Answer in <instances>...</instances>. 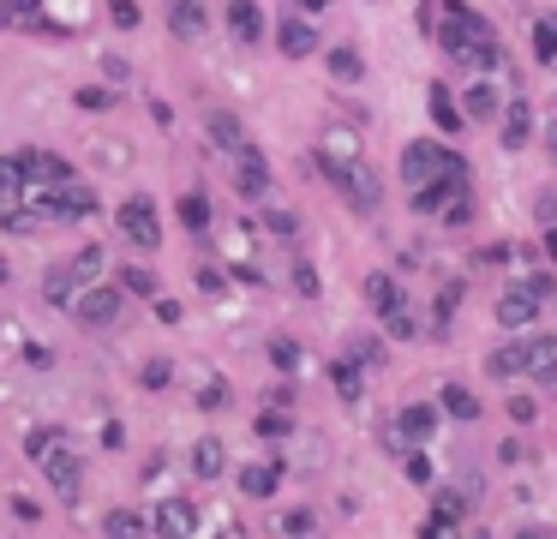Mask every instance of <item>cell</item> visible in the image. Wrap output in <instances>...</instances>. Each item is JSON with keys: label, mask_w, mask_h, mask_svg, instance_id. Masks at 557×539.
Listing matches in <instances>:
<instances>
[{"label": "cell", "mask_w": 557, "mask_h": 539, "mask_svg": "<svg viewBox=\"0 0 557 539\" xmlns=\"http://www.w3.org/2000/svg\"><path fill=\"white\" fill-rule=\"evenodd\" d=\"M0 198H24V168H18V156H0Z\"/></svg>", "instance_id": "obj_43"}, {"label": "cell", "mask_w": 557, "mask_h": 539, "mask_svg": "<svg viewBox=\"0 0 557 539\" xmlns=\"http://www.w3.org/2000/svg\"><path fill=\"white\" fill-rule=\"evenodd\" d=\"M330 72H336L342 84H360V78H366V60H360V48H348V42H342V48H330Z\"/></svg>", "instance_id": "obj_32"}, {"label": "cell", "mask_w": 557, "mask_h": 539, "mask_svg": "<svg viewBox=\"0 0 557 539\" xmlns=\"http://www.w3.org/2000/svg\"><path fill=\"white\" fill-rule=\"evenodd\" d=\"M42 474H48V486H54V492H60L66 504H72V498L84 492V462H78V456H72L66 444H54V450L42 456Z\"/></svg>", "instance_id": "obj_9"}, {"label": "cell", "mask_w": 557, "mask_h": 539, "mask_svg": "<svg viewBox=\"0 0 557 539\" xmlns=\"http://www.w3.org/2000/svg\"><path fill=\"white\" fill-rule=\"evenodd\" d=\"M546 258L557 264V222H546Z\"/></svg>", "instance_id": "obj_61"}, {"label": "cell", "mask_w": 557, "mask_h": 539, "mask_svg": "<svg viewBox=\"0 0 557 539\" xmlns=\"http://www.w3.org/2000/svg\"><path fill=\"white\" fill-rule=\"evenodd\" d=\"M534 216H540V222H557V192H540V198H534Z\"/></svg>", "instance_id": "obj_54"}, {"label": "cell", "mask_w": 557, "mask_h": 539, "mask_svg": "<svg viewBox=\"0 0 557 539\" xmlns=\"http://www.w3.org/2000/svg\"><path fill=\"white\" fill-rule=\"evenodd\" d=\"M120 312H126L120 282H84V288H78V300H72V318H78L84 330H114V324H120Z\"/></svg>", "instance_id": "obj_5"}, {"label": "cell", "mask_w": 557, "mask_h": 539, "mask_svg": "<svg viewBox=\"0 0 557 539\" xmlns=\"http://www.w3.org/2000/svg\"><path fill=\"white\" fill-rule=\"evenodd\" d=\"M222 468H228V450H222V438H198V444H192V474L210 486V480H222Z\"/></svg>", "instance_id": "obj_22"}, {"label": "cell", "mask_w": 557, "mask_h": 539, "mask_svg": "<svg viewBox=\"0 0 557 539\" xmlns=\"http://www.w3.org/2000/svg\"><path fill=\"white\" fill-rule=\"evenodd\" d=\"M552 294H557L552 276H546V270H528L522 282H510V288L498 294V324H504V330H528V324L540 318V306H546Z\"/></svg>", "instance_id": "obj_4"}, {"label": "cell", "mask_w": 557, "mask_h": 539, "mask_svg": "<svg viewBox=\"0 0 557 539\" xmlns=\"http://www.w3.org/2000/svg\"><path fill=\"white\" fill-rule=\"evenodd\" d=\"M378 318H384V336H396V342H414V330H420V324H414V312H408V300H402V306H390V312H378Z\"/></svg>", "instance_id": "obj_37"}, {"label": "cell", "mask_w": 557, "mask_h": 539, "mask_svg": "<svg viewBox=\"0 0 557 539\" xmlns=\"http://www.w3.org/2000/svg\"><path fill=\"white\" fill-rule=\"evenodd\" d=\"M72 102H78L84 114H102V108H114V90H102V84H84V90H78Z\"/></svg>", "instance_id": "obj_45"}, {"label": "cell", "mask_w": 557, "mask_h": 539, "mask_svg": "<svg viewBox=\"0 0 557 539\" xmlns=\"http://www.w3.org/2000/svg\"><path fill=\"white\" fill-rule=\"evenodd\" d=\"M456 306H462V282H450V288L438 294V306H432V318H438V336L450 330V318H456Z\"/></svg>", "instance_id": "obj_42"}, {"label": "cell", "mask_w": 557, "mask_h": 539, "mask_svg": "<svg viewBox=\"0 0 557 539\" xmlns=\"http://www.w3.org/2000/svg\"><path fill=\"white\" fill-rule=\"evenodd\" d=\"M270 408H294V384H276L270 390Z\"/></svg>", "instance_id": "obj_59"}, {"label": "cell", "mask_w": 557, "mask_h": 539, "mask_svg": "<svg viewBox=\"0 0 557 539\" xmlns=\"http://www.w3.org/2000/svg\"><path fill=\"white\" fill-rule=\"evenodd\" d=\"M12 516H18V522H36V516H42V510H36V504H30V498H12Z\"/></svg>", "instance_id": "obj_60"}, {"label": "cell", "mask_w": 557, "mask_h": 539, "mask_svg": "<svg viewBox=\"0 0 557 539\" xmlns=\"http://www.w3.org/2000/svg\"><path fill=\"white\" fill-rule=\"evenodd\" d=\"M366 300H372V312H390V306H402L408 294L396 288V276H390V270H372V276H366Z\"/></svg>", "instance_id": "obj_26"}, {"label": "cell", "mask_w": 557, "mask_h": 539, "mask_svg": "<svg viewBox=\"0 0 557 539\" xmlns=\"http://www.w3.org/2000/svg\"><path fill=\"white\" fill-rule=\"evenodd\" d=\"M108 18H114L120 30H138V24H144V12H138V0H108Z\"/></svg>", "instance_id": "obj_49"}, {"label": "cell", "mask_w": 557, "mask_h": 539, "mask_svg": "<svg viewBox=\"0 0 557 539\" xmlns=\"http://www.w3.org/2000/svg\"><path fill=\"white\" fill-rule=\"evenodd\" d=\"M276 528H282V534H312V528H318V516H312V510H288V516H282V522H276Z\"/></svg>", "instance_id": "obj_51"}, {"label": "cell", "mask_w": 557, "mask_h": 539, "mask_svg": "<svg viewBox=\"0 0 557 539\" xmlns=\"http://www.w3.org/2000/svg\"><path fill=\"white\" fill-rule=\"evenodd\" d=\"M432 120L444 126V132H462L468 120H462V108H456V96L444 90V84H432Z\"/></svg>", "instance_id": "obj_33"}, {"label": "cell", "mask_w": 557, "mask_h": 539, "mask_svg": "<svg viewBox=\"0 0 557 539\" xmlns=\"http://www.w3.org/2000/svg\"><path fill=\"white\" fill-rule=\"evenodd\" d=\"M276 48H282L288 60H306V54H318V30H312V18H306V12H288V18L276 24Z\"/></svg>", "instance_id": "obj_13"}, {"label": "cell", "mask_w": 557, "mask_h": 539, "mask_svg": "<svg viewBox=\"0 0 557 539\" xmlns=\"http://www.w3.org/2000/svg\"><path fill=\"white\" fill-rule=\"evenodd\" d=\"M450 162H456V150H444V144H408V150H402V180L420 186V180L444 174Z\"/></svg>", "instance_id": "obj_11"}, {"label": "cell", "mask_w": 557, "mask_h": 539, "mask_svg": "<svg viewBox=\"0 0 557 539\" xmlns=\"http://www.w3.org/2000/svg\"><path fill=\"white\" fill-rule=\"evenodd\" d=\"M210 216H216V210H210V198H204V192H186V198H180V222H186V234H204V228H210Z\"/></svg>", "instance_id": "obj_34"}, {"label": "cell", "mask_w": 557, "mask_h": 539, "mask_svg": "<svg viewBox=\"0 0 557 539\" xmlns=\"http://www.w3.org/2000/svg\"><path fill=\"white\" fill-rule=\"evenodd\" d=\"M204 0H168V30L180 36V42H204Z\"/></svg>", "instance_id": "obj_17"}, {"label": "cell", "mask_w": 557, "mask_h": 539, "mask_svg": "<svg viewBox=\"0 0 557 539\" xmlns=\"http://www.w3.org/2000/svg\"><path fill=\"white\" fill-rule=\"evenodd\" d=\"M0 330H6V312H0Z\"/></svg>", "instance_id": "obj_64"}, {"label": "cell", "mask_w": 557, "mask_h": 539, "mask_svg": "<svg viewBox=\"0 0 557 539\" xmlns=\"http://www.w3.org/2000/svg\"><path fill=\"white\" fill-rule=\"evenodd\" d=\"M114 222H120V234H126L138 252H156V246H162V216H156V198H144V192H138V198H126Z\"/></svg>", "instance_id": "obj_6"}, {"label": "cell", "mask_w": 557, "mask_h": 539, "mask_svg": "<svg viewBox=\"0 0 557 539\" xmlns=\"http://www.w3.org/2000/svg\"><path fill=\"white\" fill-rule=\"evenodd\" d=\"M102 72H108V84H120V78H126V60H120V54H108V60H102Z\"/></svg>", "instance_id": "obj_57"}, {"label": "cell", "mask_w": 557, "mask_h": 539, "mask_svg": "<svg viewBox=\"0 0 557 539\" xmlns=\"http://www.w3.org/2000/svg\"><path fill=\"white\" fill-rule=\"evenodd\" d=\"M468 108H462V120H498V108H504V96H498V84H492V72H480L474 84H468V96H462Z\"/></svg>", "instance_id": "obj_16"}, {"label": "cell", "mask_w": 557, "mask_h": 539, "mask_svg": "<svg viewBox=\"0 0 557 539\" xmlns=\"http://www.w3.org/2000/svg\"><path fill=\"white\" fill-rule=\"evenodd\" d=\"M402 468H408V480H414V486H432V462H426L420 450H402Z\"/></svg>", "instance_id": "obj_50"}, {"label": "cell", "mask_w": 557, "mask_h": 539, "mask_svg": "<svg viewBox=\"0 0 557 539\" xmlns=\"http://www.w3.org/2000/svg\"><path fill=\"white\" fill-rule=\"evenodd\" d=\"M228 30H234L240 48H252V42L264 36V12H258V0H228Z\"/></svg>", "instance_id": "obj_20"}, {"label": "cell", "mask_w": 557, "mask_h": 539, "mask_svg": "<svg viewBox=\"0 0 557 539\" xmlns=\"http://www.w3.org/2000/svg\"><path fill=\"white\" fill-rule=\"evenodd\" d=\"M168 378H174L168 360H144V366H138V384H144V390H168Z\"/></svg>", "instance_id": "obj_47"}, {"label": "cell", "mask_w": 557, "mask_h": 539, "mask_svg": "<svg viewBox=\"0 0 557 539\" xmlns=\"http://www.w3.org/2000/svg\"><path fill=\"white\" fill-rule=\"evenodd\" d=\"M522 360H528V342H504V348H492V378H522Z\"/></svg>", "instance_id": "obj_29"}, {"label": "cell", "mask_w": 557, "mask_h": 539, "mask_svg": "<svg viewBox=\"0 0 557 539\" xmlns=\"http://www.w3.org/2000/svg\"><path fill=\"white\" fill-rule=\"evenodd\" d=\"M204 132H210V144H216L222 156H240V150L252 144V138H246V126H240L228 108H210V114H204Z\"/></svg>", "instance_id": "obj_14"}, {"label": "cell", "mask_w": 557, "mask_h": 539, "mask_svg": "<svg viewBox=\"0 0 557 539\" xmlns=\"http://www.w3.org/2000/svg\"><path fill=\"white\" fill-rule=\"evenodd\" d=\"M150 306H156V318H162V324H180V306H174V300H150Z\"/></svg>", "instance_id": "obj_58"}, {"label": "cell", "mask_w": 557, "mask_h": 539, "mask_svg": "<svg viewBox=\"0 0 557 539\" xmlns=\"http://www.w3.org/2000/svg\"><path fill=\"white\" fill-rule=\"evenodd\" d=\"M318 168H324V180H330L360 216H378V204H384V180L366 168V156H336V150L318 144Z\"/></svg>", "instance_id": "obj_3"}, {"label": "cell", "mask_w": 557, "mask_h": 539, "mask_svg": "<svg viewBox=\"0 0 557 539\" xmlns=\"http://www.w3.org/2000/svg\"><path fill=\"white\" fill-rule=\"evenodd\" d=\"M228 162H234V186H240V198H252V204H264L276 180H270V162L258 156V144H246V150H240V156H228Z\"/></svg>", "instance_id": "obj_7"}, {"label": "cell", "mask_w": 557, "mask_h": 539, "mask_svg": "<svg viewBox=\"0 0 557 539\" xmlns=\"http://www.w3.org/2000/svg\"><path fill=\"white\" fill-rule=\"evenodd\" d=\"M534 54L557 60V18H534Z\"/></svg>", "instance_id": "obj_44"}, {"label": "cell", "mask_w": 557, "mask_h": 539, "mask_svg": "<svg viewBox=\"0 0 557 539\" xmlns=\"http://www.w3.org/2000/svg\"><path fill=\"white\" fill-rule=\"evenodd\" d=\"M318 288H324V282H318V270H312L306 258H294V294H300V300H318Z\"/></svg>", "instance_id": "obj_46"}, {"label": "cell", "mask_w": 557, "mask_h": 539, "mask_svg": "<svg viewBox=\"0 0 557 539\" xmlns=\"http://www.w3.org/2000/svg\"><path fill=\"white\" fill-rule=\"evenodd\" d=\"M510 258H516V252H510V246H504V240H498V246H486V252H480V264H510Z\"/></svg>", "instance_id": "obj_56"}, {"label": "cell", "mask_w": 557, "mask_h": 539, "mask_svg": "<svg viewBox=\"0 0 557 539\" xmlns=\"http://www.w3.org/2000/svg\"><path fill=\"white\" fill-rule=\"evenodd\" d=\"M198 528H204V516H198V504H186V498H162V504L150 510V534L186 539V534H198Z\"/></svg>", "instance_id": "obj_10"}, {"label": "cell", "mask_w": 557, "mask_h": 539, "mask_svg": "<svg viewBox=\"0 0 557 539\" xmlns=\"http://www.w3.org/2000/svg\"><path fill=\"white\" fill-rule=\"evenodd\" d=\"M198 408H204V414H222V408H228V378L210 372V378L198 384Z\"/></svg>", "instance_id": "obj_39"}, {"label": "cell", "mask_w": 557, "mask_h": 539, "mask_svg": "<svg viewBox=\"0 0 557 539\" xmlns=\"http://www.w3.org/2000/svg\"><path fill=\"white\" fill-rule=\"evenodd\" d=\"M324 150H336V156H360V132H342V126H330V132H324Z\"/></svg>", "instance_id": "obj_48"}, {"label": "cell", "mask_w": 557, "mask_h": 539, "mask_svg": "<svg viewBox=\"0 0 557 539\" xmlns=\"http://www.w3.org/2000/svg\"><path fill=\"white\" fill-rule=\"evenodd\" d=\"M462 516H468V498L462 492H438L432 498V516H426V534H456Z\"/></svg>", "instance_id": "obj_19"}, {"label": "cell", "mask_w": 557, "mask_h": 539, "mask_svg": "<svg viewBox=\"0 0 557 539\" xmlns=\"http://www.w3.org/2000/svg\"><path fill=\"white\" fill-rule=\"evenodd\" d=\"M42 300H48V306H72V300H78V282H72L66 264H54V270L42 276Z\"/></svg>", "instance_id": "obj_28"}, {"label": "cell", "mask_w": 557, "mask_h": 539, "mask_svg": "<svg viewBox=\"0 0 557 539\" xmlns=\"http://www.w3.org/2000/svg\"><path fill=\"white\" fill-rule=\"evenodd\" d=\"M234 480H240L246 498H276V486H282V462H246Z\"/></svg>", "instance_id": "obj_18"}, {"label": "cell", "mask_w": 557, "mask_h": 539, "mask_svg": "<svg viewBox=\"0 0 557 539\" xmlns=\"http://www.w3.org/2000/svg\"><path fill=\"white\" fill-rule=\"evenodd\" d=\"M498 126H504V150H528V138H534V102L528 96H504Z\"/></svg>", "instance_id": "obj_12"}, {"label": "cell", "mask_w": 557, "mask_h": 539, "mask_svg": "<svg viewBox=\"0 0 557 539\" xmlns=\"http://www.w3.org/2000/svg\"><path fill=\"white\" fill-rule=\"evenodd\" d=\"M258 438H270V444H282V438H294V420H288L282 408H270V414H258Z\"/></svg>", "instance_id": "obj_40"}, {"label": "cell", "mask_w": 557, "mask_h": 539, "mask_svg": "<svg viewBox=\"0 0 557 539\" xmlns=\"http://www.w3.org/2000/svg\"><path fill=\"white\" fill-rule=\"evenodd\" d=\"M102 534L138 539V534H150V516H138V510H108V516H102Z\"/></svg>", "instance_id": "obj_31"}, {"label": "cell", "mask_w": 557, "mask_h": 539, "mask_svg": "<svg viewBox=\"0 0 557 539\" xmlns=\"http://www.w3.org/2000/svg\"><path fill=\"white\" fill-rule=\"evenodd\" d=\"M426 6H432V24H426V30H438V48H444L456 66H474V72H498V66H504L498 30H492L468 0H426Z\"/></svg>", "instance_id": "obj_1"}, {"label": "cell", "mask_w": 557, "mask_h": 539, "mask_svg": "<svg viewBox=\"0 0 557 539\" xmlns=\"http://www.w3.org/2000/svg\"><path fill=\"white\" fill-rule=\"evenodd\" d=\"M354 360H360V366H384V342H378V336H360V342H354Z\"/></svg>", "instance_id": "obj_52"}, {"label": "cell", "mask_w": 557, "mask_h": 539, "mask_svg": "<svg viewBox=\"0 0 557 539\" xmlns=\"http://www.w3.org/2000/svg\"><path fill=\"white\" fill-rule=\"evenodd\" d=\"M36 222H42V210H30V204H18V198H12V204L0 198V228H6V234H36Z\"/></svg>", "instance_id": "obj_30"}, {"label": "cell", "mask_w": 557, "mask_h": 539, "mask_svg": "<svg viewBox=\"0 0 557 539\" xmlns=\"http://www.w3.org/2000/svg\"><path fill=\"white\" fill-rule=\"evenodd\" d=\"M276 240H300V216L294 210H282V204H264V216H258Z\"/></svg>", "instance_id": "obj_35"}, {"label": "cell", "mask_w": 557, "mask_h": 539, "mask_svg": "<svg viewBox=\"0 0 557 539\" xmlns=\"http://www.w3.org/2000/svg\"><path fill=\"white\" fill-rule=\"evenodd\" d=\"M546 150H552V162H557V120L546 126Z\"/></svg>", "instance_id": "obj_63"}, {"label": "cell", "mask_w": 557, "mask_h": 539, "mask_svg": "<svg viewBox=\"0 0 557 539\" xmlns=\"http://www.w3.org/2000/svg\"><path fill=\"white\" fill-rule=\"evenodd\" d=\"M102 444L120 450V444H126V426H120V420H102Z\"/></svg>", "instance_id": "obj_55"}, {"label": "cell", "mask_w": 557, "mask_h": 539, "mask_svg": "<svg viewBox=\"0 0 557 539\" xmlns=\"http://www.w3.org/2000/svg\"><path fill=\"white\" fill-rule=\"evenodd\" d=\"M414 210H420V216H444L450 228L474 222V180H468V162L456 156L444 174L420 180V186H414Z\"/></svg>", "instance_id": "obj_2"}, {"label": "cell", "mask_w": 557, "mask_h": 539, "mask_svg": "<svg viewBox=\"0 0 557 539\" xmlns=\"http://www.w3.org/2000/svg\"><path fill=\"white\" fill-rule=\"evenodd\" d=\"M66 270H72L78 288H84V282H102V276H108V252H102V246H78V252L66 258Z\"/></svg>", "instance_id": "obj_23"}, {"label": "cell", "mask_w": 557, "mask_h": 539, "mask_svg": "<svg viewBox=\"0 0 557 539\" xmlns=\"http://www.w3.org/2000/svg\"><path fill=\"white\" fill-rule=\"evenodd\" d=\"M396 432H402L408 444H420V438H432V432H438V408H426V402H414V408H402V414H396Z\"/></svg>", "instance_id": "obj_25"}, {"label": "cell", "mask_w": 557, "mask_h": 539, "mask_svg": "<svg viewBox=\"0 0 557 539\" xmlns=\"http://www.w3.org/2000/svg\"><path fill=\"white\" fill-rule=\"evenodd\" d=\"M54 444H66V438H60L54 426H36V432H24V456H30V462H42V456H48Z\"/></svg>", "instance_id": "obj_41"}, {"label": "cell", "mask_w": 557, "mask_h": 539, "mask_svg": "<svg viewBox=\"0 0 557 539\" xmlns=\"http://www.w3.org/2000/svg\"><path fill=\"white\" fill-rule=\"evenodd\" d=\"M42 216H54V222H84V216H96V192L78 186V180H60V186L48 192Z\"/></svg>", "instance_id": "obj_8"}, {"label": "cell", "mask_w": 557, "mask_h": 539, "mask_svg": "<svg viewBox=\"0 0 557 539\" xmlns=\"http://www.w3.org/2000/svg\"><path fill=\"white\" fill-rule=\"evenodd\" d=\"M114 282H120V294H138V300H156V294H162V288H156V276H150V270H138V264H126Z\"/></svg>", "instance_id": "obj_36"}, {"label": "cell", "mask_w": 557, "mask_h": 539, "mask_svg": "<svg viewBox=\"0 0 557 539\" xmlns=\"http://www.w3.org/2000/svg\"><path fill=\"white\" fill-rule=\"evenodd\" d=\"M192 282H198L204 300H222V294H228V270H222L216 258H198V264H192Z\"/></svg>", "instance_id": "obj_27"}, {"label": "cell", "mask_w": 557, "mask_h": 539, "mask_svg": "<svg viewBox=\"0 0 557 539\" xmlns=\"http://www.w3.org/2000/svg\"><path fill=\"white\" fill-rule=\"evenodd\" d=\"M324 6H330V0H300V12H306V18H318Z\"/></svg>", "instance_id": "obj_62"}, {"label": "cell", "mask_w": 557, "mask_h": 539, "mask_svg": "<svg viewBox=\"0 0 557 539\" xmlns=\"http://www.w3.org/2000/svg\"><path fill=\"white\" fill-rule=\"evenodd\" d=\"M330 390H336V396H342V402H360V396H366V366H360V360H348V354H342V360H336V366H330Z\"/></svg>", "instance_id": "obj_21"}, {"label": "cell", "mask_w": 557, "mask_h": 539, "mask_svg": "<svg viewBox=\"0 0 557 539\" xmlns=\"http://www.w3.org/2000/svg\"><path fill=\"white\" fill-rule=\"evenodd\" d=\"M534 414H540L534 396H510V420H516V426H534Z\"/></svg>", "instance_id": "obj_53"}, {"label": "cell", "mask_w": 557, "mask_h": 539, "mask_svg": "<svg viewBox=\"0 0 557 539\" xmlns=\"http://www.w3.org/2000/svg\"><path fill=\"white\" fill-rule=\"evenodd\" d=\"M522 378H534V384H557V336H528Z\"/></svg>", "instance_id": "obj_15"}, {"label": "cell", "mask_w": 557, "mask_h": 539, "mask_svg": "<svg viewBox=\"0 0 557 539\" xmlns=\"http://www.w3.org/2000/svg\"><path fill=\"white\" fill-rule=\"evenodd\" d=\"M300 360H306V354H300L294 336H270V366H276V372H300Z\"/></svg>", "instance_id": "obj_38"}, {"label": "cell", "mask_w": 557, "mask_h": 539, "mask_svg": "<svg viewBox=\"0 0 557 539\" xmlns=\"http://www.w3.org/2000/svg\"><path fill=\"white\" fill-rule=\"evenodd\" d=\"M438 414H450V420H480V396H474L468 384H444V390H438Z\"/></svg>", "instance_id": "obj_24"}]
</instances>
